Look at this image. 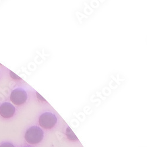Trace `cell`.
<instances>
[{"label": "cell", "instance_id": "6da1fadb", "mask_svg": "<svg viewBox=\"0 0 147 147\" xmlns=\"http://www.w3.org/2000/svg\"><path fill=\"white\" fill-rule=\"evenodd\" d=\"M44 138V132L41 128L37 126H32L29 128L25 134L26 141L32 145L40 143Z\"/></svg>", "mask_w": 147, "mask_h": 147}, {"label": "cell", "instance_id": "7a4b0ae2", "mask_svg": "<svg viewBox=\"0 0 147 147\" xmlns=\"http://www.w3.org/2000/svg\"><path fill=\"white\" fill-rule=\"evenodd\" d=\"M57 115L50 111L43 113L38 118L40 125L45 129H51L53 128L57 124Z\"/></svg>", "mask_w": 147, "mask_h": 147}, {"label": "cell", "instance_id": "3957f363", "mask_svg": "<svg viewBox=\"0 0 147 147\" xmlns=\"http://www.w3.org/2000/svg\"><path fill=\"white\" fill-rule=\"evenodd\" d=\"M27 98L28 95L26 91L20 88L14 90L10 96L11 102L17 106L25 104L27 101Z\"/></svg>", "mask_w": 147, "mask_h": 147}, {"label": "cell", "instance_id": "277c9868", "mask_svg": "<svg viewBox=\"0 0 147 147\" xmlns=\"http://www.w3.org/2000/svg\"><path fill=\"white\" fill-rule=\"evenodd\" d=\"M16 113V108L9 102H4L0 106V115L5 118L13 117Z\"/></svg>", "mask_w": 147, "mask_h": 147}, {"label": "cell", "instance_id": "5b68a950", "mask_svg": "<svg viewBox=\"0 0 147 147\" xmlns=\"http://www.w3.org/2000/svg\"><path fill=\"white\" fill-rule=\"evenodd\" d=\"M66 136L67 138L71 141H77L78 138L76 137L75 134L72 131V129L69 127H67L66 129Z\"/></svg>", "mask_w": 147, "mask_h": 147}, {"label": "cell", "instance_id": "8992f818", "mask_svg": "<svg viewBox=\"0 0 147 147\" xmlns=\"http://www.w3.org/2000/svg\"><path fill=\"white\" fill-rule=\"evenodd\" d=\"M9 72H10V76L12 78H13L14 80H20V79H21L20 77L17 76L16 74L14 73L13 72H12L11 71H10Z\"/></svg>", "mask_w": 147, "mask_h": 147}, {"label": "cell", "instance_id": "52a82bcc", "mask_svg": "<svg viewBox=\"0 0 147 147\" xmlns=\"http://www.w3.org/2000/svg\"><path fill=\"white\" fill-rule=\"evenodd\" d=\"M0 147H15V146H14V145H13L11 143L5 142V143L2 144L1 145H0Z\"/></svg>", "mask_w": 147, "mask_h": 147}, {"label": "cell", "instance_id": "ba28073f", "mask_svg": "<svg viewBox=\"0 0 147 147\" xmlns=\"http://www.w3.org/2000/svg\"><path fill=\"white\" fill-rule=\"evenodd\" d=\"M0 65H1V64H0Z\"/></svg>", "mask_w": 147, "mask_h": 147}, {"label": "cell", "instance_id": "9c48e42d", "mask_svg": "<svg viewBox=\"0 0 147 147\" xmlns=\"http://www.w3.org/2000/svg\"><path fill=\"white\" fill-rule=\"evenodd\" d=\"M26 147H27V146H26Z\"/></svg>", "mask_w": 147, "mask_h": 147}]
</instances>
